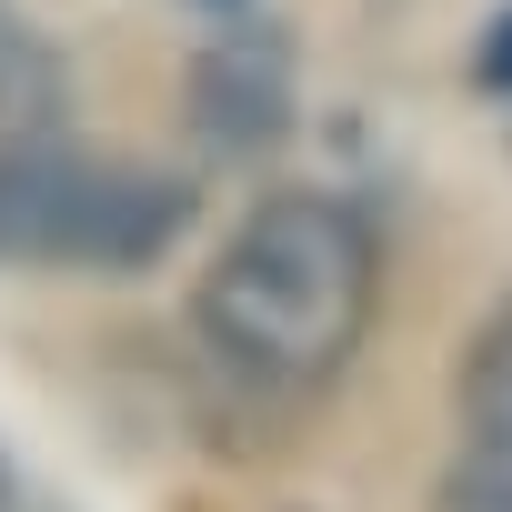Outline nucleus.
Instances as JSON below:
<instances>
[{"instance_id":"nucleus-4","label":"nucleus","mask_w":512,"mask_h":512,"mask_svg":"<svg viewBox=\"0 0 512 512\" xmlns=\"http://www.w3.org/2000/svg\"><path fill=\"white\" fill-rule=\"evenodd\" d=\"M452 412H462V452H452L432 512H512V292L472 322Z\"/></svg>"},{"instance_id":"nucleus-6","label":"nucleus","mask_w":512,"mask_h":512,"mask_svg":"<svg viewBox=\"0 0 512 512\" xmlns=\"http://www.w3.org/2000/svg\"><path fill=\"white\" fill-rule=\"evenodd\" d=\"M462 71H472V91H482V101H502V111H512V0H492V11H482V31H472V61H462Z\"/></svg>"},{"instance_id":"nucleus-2","label":"nucleus","mask_w":512,"mask_h":512,"mask_svg":"<svg viewBox=\"0 0 512 512\" xmlns=\"http://www.w3.org/2000/svg\"><path fill=\"white\" fill-rule=\"evenodd\" d=\"M191 221H201V191L181 171L91 161L61 131H0V272L141 282L181 251Z\"/></svg>"},{"instance_id":"nucleus-8","label":"nucleus","mask_w":512,"mask_h":512,"mask_svg":"<svg viewBox=\"0 0 512 512\" xmlns=\"http://www.w3.org/2000/svg\"><path fill=\"white\" fill-rule=\"evenodd\" d=\"M0 512H31V492H21V472L0 462Z\"/></svg>"},{"instance_id":"nucleus-1","label":"nucleus","mask_w":512,"mask_h":512,"mask_svg":"<svg viewBox=\"0 0 512 512\" xmlns=\"http://www.w3.org/2000/svg\"><path fill=\"white\" fill-rule=\"evenodd\" d=\"M382 302V241L342 191H262L191 282V342L262 402H312L352 372Z\"/></svg>"},{"instance_id":"nucleus-5","label":"nucleus","mask_w":512,"mask_h":512,"mask_svg":"<svg viewBox=\"0 0 512 512\" xmlns=\"http://www.w3.org/2000/svg\"><path fill=\"white\" fill-rule=\"evenodd\" d=\"M0 131H61V61L0 0Z\"/></svg>"},{"instance_id":"nucleus-7","label":"nucleus","mask_w":512,"mask_h":512,"mask_svg":"<svg viewBox=\"0 0 512 512\" xmlns=\"http://www.w3.org/2000/svg\"><path fill=\"white\" fill-rule=\"evenodd\" d=\"M181 11H201V21H241V11H262V0H181Z\"/></svg>"},{"instance_id":"nucleus-3","label":"nucleus","mask_w":512,"mask_h":512,"mask_svg":"<svg viewBox=\"0 0 512 512\" xmlns=\"http://www.w3.org/2000/svg\"><path fill=\"white\" fill-rule=\"evenodd\" d=\"M181 121L201 141V161H272L292 131H302V51L282 21L241 11V21H211L201 51L181 61Z\"/></svg>"}]
</instances>
